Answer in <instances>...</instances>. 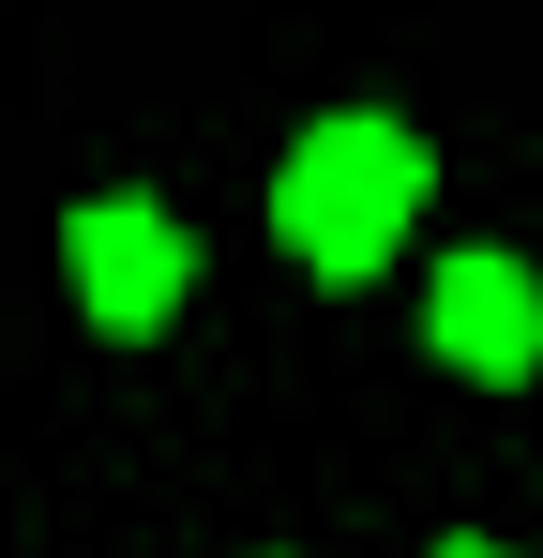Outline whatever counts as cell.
<instances>
[{
    "mask_svg": "<svg viewBox=\"0 0 543 558\" xmlns=\"http://www.w3.org/2000/svg\"><path fill=\"white\" fill-rule=\"evenodd\" d=\"M423 196H438L423 121H393V106H317V121L272 151V242H287L317 287H362V272H393V242L423 227Z\"/></svg>",
    "mask_w": 543,
    "mask_h": 558,
    "instance_id": "cell-1",
    "label": "cell"
},
{
    "mask_svg": "<svg viewBox=\"0 0 543 558\" xmlns=\"http://www.w3.org/2000/svg\"><path fill=\"white\" fill-rule=\"evenodd\" d=\"M61 287L106 348H152L181 302H196V227L167 196H76L61 211Z\"/></svg>",
    "mask_w": 543,
    "mask_h": 558,
    "instance_id": "cell-2",
    "label": "cell"
},
{
    "mask_svg": "<svg viewBox=\"0 0 543 558\" xmlns=\"http://www.w3.org/2000/svg\"><path fill=\"white\" fill-rule=\"evenodd\" d=\"M423 348L452 377H483V392H529L543 377V272L514 242H452L438 272H423Z\"/></svg>",
    "mask_w": 543,
    "mask_h": 558,
    "instance_id": "cell-3",
    "label": "cell"
},
{
    "mask_svg": "<svg viewBox=\"0 0 543 558\" xmlns=\"http://www.w3.org/2000/svg\"><path fill=\"white\" fill-rule=\"evenodd\" d=\"M423 558H514V544H483V529H452V544H423Z\"/></svg>",
    "mask_w": 543,
    "mask_h": 558,
    "instance_id": "cell-4",
    "label": "cell"
}]
</instances>
